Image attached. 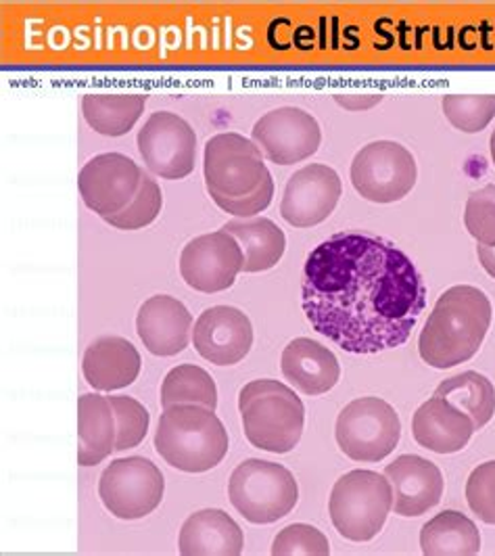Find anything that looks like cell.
Returning a JSON list of instances; mask_svg holds the SVG:
<instances>
[{
    "label": "cell",
    "instance_id": "obj_1",
    "mask_svg": "<svg viewBox=\"0 0 495 556\" xmlns=\"http://www.w3.org/2000/svg\"><path fill=\"white\" fill-rule=\"evenodd\" d=\"M302 302L312 329L343 352L379 354L408 341L427 306V287L393 243L339 232L307 255Z\"/></svg>",
    "mask_w": 495,
    "mask_h": 556
},
{
    "label": "cell",
    "instance_id": "obj_2",
    "mask_svg": "<svg viewBox=\"0 0 495 556\" xmlns=\"http://www.w3.org/2000/svg\"><path fill=\"white\" fill-rule=\"evenodd\" d=\"M492 316V302L479 287L447 289L418 337L420 358L440 370L470 361L485 341Z\"/></svg>",
    "mask_w": 495,
    "mask_h": 556
},
{
    "label": "cell",
    "instance_id": "obj_3",
    "mask_svg": "<svg viewBox=\"0 0 495 556\" xmlns=\"http://www.w3.org/2000/svg\"><path fill=\"white\" fill-rule=\"evenodd\" d=\"M155 450L178 471L205 473L224 460L228 433L212 408L178 404L162 413L155 431Z\"/></svg>",
    "mask_w": 495,
    "mask_h": 556
},
{
    "label": "cell",
    "instance_id": "obj_4",
    "mask_svg": "<svg viewBox=\"0 0 495 556\" xmlns=\"http://www.w3.org/2000/svg\"><path fill=\"white\" fill-rule=\"evenodd\" d=\"M239 410L249 444L287 454L300 444L305 425L302 397L280 381L257 379L239 393Z\"/></svg>",
    "mask_w": 495,
    "mask_h": 556
},
{
    "label": "cell",
    "instance_id": "obj_5",
    "mask_svg": "<svg viewBox=\"0 0 495 556\" xmlns=\"http://www.w3.org/2000/svg\"><path fill=\"white\" fill-rule=\"evenodd\" d=\"M393 510V488L385 475L350 471L337 479L330 494L329 513L334 529L352 542H370L385 528Z\"/></svg>",
    "mask_w": 495,
    "mask_h": 556
},
{
    "label": "cell",
    "instance_id": "obj_6",
    "mask_svg": "<svg viewBox=\"0 0 495 556\" xmlns=\"http://www.w3.org/2000/svg\"><path fill=\"white\" fill-rule=\"evenodd\" d=\"M228 496L249 523L270 526L297 506L300 485L287 467L249 458L230 475Z\"/></svg>",
    "mask_w": 495,
    "mask_h": 556
},
{
    "label": "cell",
    "instance_id": "obj_7",
    "mask_svg": "<svg viewBox=\"0 0 495 556\" xmlns=\"http://www.w3.org/2000/svg\"><path fill=\"white\" fill-rule=\"evenodd\" d=\"M337 444L356 463H381L397 447L402 420L395 408L375 395L350 402L337 418Z\"/></svg>",
    "mask_w": 495,
    "mask_h": 556
},
{
    "label": "cell",
    "instance_id": "obj_8",
    "mask_svg": "<svg viewBox=\"0 0 495 556\" xmlns=\"http://www.w3.org/2000/svg\"><path fill=\"white\" fill-rule=\"evenodd\" d=\"M203 172L212 199L251 195L272 176L264 164L262 149L237 132H221L207 140Z\"/></svg>",
    "mask_w": 495,
    "mask_h": 556
},
{
    "label": "cell",
    "instance_id": "obj_9",
    "mask_svg": "<svg viewBox=\"0 0 495 556\" xmlns=\"http://www.w3.org/2000/svg\"><path fill=\"white\" fill-rule=\"evenodd\" d=\"M418 167L412 153L395 140H377L361 147L352 162V185L372 203H395L416 185Z\"/></svg>",
    "mask_w": 495,
    "mask_h": 556
},
{
    "label": "cell",
    "instance_id": "obj_10",
    "mask_svg": "<svg viewBox=\"0 0 495 556\" xmlns=\"http://www.w3.org/2000/svg\"><path fill=\"white\" fill-rule=\"evenodd\" d=\"M162 471L142 456L113 460L101 475L99 496L113 517L135 521L151 515L164 501Z\"/></svg>",
    "mask_w": 495,
    "mask_h": 556
},
{
    "label": "cell",
    "instance_id": "obj_11",
    "mask_svg": "<svg viewBox=\"0 0 495 556\" xmlns=\"http://www.w3.org/2000/svg\"><path fill=\"white\" fill-rule=\"evenodd\" d=\"M137 144L144 166L165 180H182L194 169L196 137L176 113H153L140 128Z\"/></svg>",
    "mask_w": 495,
    "mask_h": 556
},
{
    "label": "cell",
    "instance_id": "obj_12",
    "mask_svg": "<svg viewBox=\"0 0 495 556\" xmlns=\"http://www.w3.org/2000/svg\"><path fill=\"white\" fill-rule=\"evenodd\" d=\"M243 250L226 230L194 237L180 253V275L201 293H220L243 273Z\"/></svg>",
    "mask_w": 495,
    "mask_h": 556
},
{
    "label": "cell",
    "instance_id": "obj_13",
    "mask_svg": "<svg viewBox=\"0 0 495 556\" xmlns=\"http://www.w3.org/2000/svg\"><path fill=\"white\" fill-rule=\"evenodd\" d=\"M251 137L276 166H293L318 151L322 130L312 113L300 108H278L255 122Z\"/></svg>",
    "mask_w": 495,
    "mask_h": 556
},
{
    "label": "cell",
    "instance_id": "obj_14",
    "mask_svg": "<svg viewBox=\"0 0 495 556\" xmlns=\"http://www.w3.org/2000/svg\"><path fill=\"white\" fill-rule=\"evenodd\" d=\"M142 169L122 153H103L92 157L78 176V189L90 212L110 218L126 210L137 197Z\"/></svg>",
    "mask_w": 495,
    "mask_h": 556
},
{
    "label": "cell",
    "instance_id": "obj_15",
    "mask_svg": "<svg viewBox=\"0 0 495 556\" xmlns=\"http://www.w3.org/2000/svg\"><path fill=\"white\" fill-rule=\"evenodd\" d=\"M343 193L339 174L325 164H312L295 172L280 201V216L295 226L309 228L325 223Z\"/></svg>",
    "mask_w": 495,
    "mask_h": 556
},
{
    "label": "cell",
    "instance_id": "obj_16",
    "mask_svg": "<svg viewBox=\"0 0 495 556\" xmlns=\"http://www.w3.org/2000/svg\"><path fill=\"white\" fill-rule=\"evenodd\" d=\"M193 345L201 358L216 366L239 364L253 345L248 314L232 306L207 307L194 323Z\"/></svg>",
    "mask_w": 495,
    "mask_h": 556
},
{
    "label": "cell",
    "instance_id": "obj_17",
    "mask_svg": "<svg viewBox=\"0 0 495 556\" xmlns=\"http://www.w3.org/2000/svg\"><path fill=\"white\" fill-rule=\"evenodd\" d=\"M385 477L393 488V510L399 517H420L437 506L443 496L440 467L422 456L404 454L386 465Z\"/></svg>",
    "mask_w": 495,
    "mask_h": 556
},
{
    "label": "cell",
    "instance_id": "obj_18",
    "mask_svg": "<svg viewBox=\"0 0 495 556\" xmlns=\"http://www.w3.org/2000/svg\"><path fill=\"white\" fill-rule=\"evenodd\" d=\"M193 316L182 302L169 295L149 298L137 316V333L153 356H176L189 348Z\"/></svg>",
    "mask_w": 495,
    "mask_h": 556
},
{
    "label": "cell",
    "instance_id": "obj_19",
    "mask_svg": "<svg viewBox=\"0 0 495 556\" xmlns=\"http://www.w3.org/2000/svg\"><path fill=\"white\" fill-rule=\"evenodd\" d=\"M474 431L472 418L440 395H433L414 413V440L435 454L465 450Z\"/></svg>",
    "mask_w": 495,
    "mask_h": 556
},
{
    "label": "cell",
    "instance_id": "obj_20",
    "mask_svg": "<svg viewBox=\"0 0 495 556\" xmlns=\"http://www.w3.org/2000/svg\"><path fill=\"white\" fill-rule=\"evenodd\" d=\"M140 364V354L128 339L105 334L84 352V379L92 390H124L137 381Z\"/></svg>",
    "mask_w": 495,
    "mask_h": 556
},
{
    "label": "cell",
    "instance_id": "obj_21",
    "mask_svg": "<svg viewBox=\"0 0 495 556\" xmlns=\"http://www.w3.org/2000/svg\"><path fill=\"white\" fill-rule=\"evenodd\" d=\"M280 368L284 379L305 395L327 393L341 377L337 356L327 345L307 337H297L284 348Z\"/></svg>",
    "mask_w": 495,
    "mask_h": 556
},
{
    "label": "cell",
    "instance_id": "obj_22",
    "mask_svg": "<svg viewBox=\"0 0 495 556\" xmlns=\"http://www.w3.org/2000/svg\"><path fill=\"white\" fill-rule=\"evenodd\" d=\"M243 531L220 508L193 513L180 529L178 546L185 556H237L243 553Z\"/></svg>",
    "mask_w": 495,
    "mask_h": 556
},
{
    "label": "cell",
    "instance_id": "obj_23",
    "mask_svg": "<svg viewBox=\"0 0 495 556\" xmlns=\"http://www.w3.org/2000/svg\"><path fill=\"white\" fill-rule=\"evenodd\" d=\"M78 465L97 467L115 452L117 422L110 397L84 393L78 400Z\"/></svg>",
    "mask_w": 495,
    "mask_h": 556
},
{
    "label": "cell",
    "instance_id": "obj_24",
    "mask_svg": "<svg viewBox=\"0 0 495 556\" xmlns=\"http://www.w3.org/2000/svg\"><path fill=\"white\" fill-rule=\"evenodd\" d=\"M228 235H232L243 250V273H266L275 268L287 250V237L268 218H241L224 224Z\"/></svg>",
    "mask_w": 495,
    "mask_h": 556
},
{
    "label": "cell",
    "instance_id": "obj_25",
    "mask_svg": "<svg viewBox=\"0 0 495 556\" xmlns=\"http://www.w3.org/2000/svg\"><path fill=\"white\" fill-rule=\"evenodd\" d=\"M420 548L427 556H472L481 553V533L467 515L445 510L420 531Z\"/></svg>",
    "mask_w": 495,
    "mask_h": 556
},
{
    "label": "cell",
    "instance_id": "obj_26",
    "mask_svg": "<svg viewBox=\"0 0 495 556\" xmlns=\"http://www.w3.org/2000/svg\"><path fill=\"white\" fill-rule=\"evenodd\" d=\"M144 105L147 94H84V119L99 135L124 137L135 128Z\"/></svg>",
    "mask_w": 495,
    "mask_h": 556
},
{
    "label": "cell",
    "instance_id": "obj_27",
    "mask_svg": "<svg viewBox=\"0 0 495 556\" xmlns=\"http://www.w3.org/2000/svg\"><path fill=\"white\" fill-rule=\"evenodd\" d=\"M435 395L449 400L472 418L474 429H483L495 415V390L492 381L474 370H467L452 379H445Z\"/></svg>",
    "mask_w": 495,
    "mask_h": 556
},
{
    "label": "cell",
    "instance_id": "obj_28",
    "mask_svg": "<svg viewBox=\"0 0 495 556\" xmlns=\"http://www.w3.org/2000/svg\"><path fill=\"white\" fill-rule=\"evenodd\" d=\"M178 404H196L216 410L218 406V388L214 377L194 364H180L165 375L162 383V406Z\"/></svg>",
    "mask_w": 495,
    "mask_h": 556
},
{
    "label": "cell",
    "instance_id": "obj_29",
    "mask_svg": "<svg viewBox=\"0 0 495 556\" xmlns=\"http://www.w3.org/2000/svg\"><path fill=\"white\" fill-rule=\"evenodd\" d=\"M441 105L449 124L467 135L485 130L495 117V94H447Z\"/></svg>",
    "mask_w": 495,
    "mask_h": 556
},
{
    "label": "cell",
    "instance_id": "obj_30",
    "mask_svg": "<svg viewBox=\"0 0 495 556\" xmlns=\"http://www.w3.org/2000/svg\"><path fill=\"white\" fill-rule=\"evenodd\" d=\"M162 205H164V195H162L157 180L151 174L142 172L140 189H138L137 197L132 199V203L126 210H122L119 214L105 218V223L111 224L113 228H119V230H138V228L149 226L160 216Z\"/></svg>",
    "mask_w": 495,
    "mask_h": 556
},
{
    "label": "cell",
    "instance_id": "obj_31",
    "mask_svg": "<svg viewBox=\"0 0 495 556\" xmlns=\"http://www.w3.org/2000/svg\"><path fill=\"white\" fill-rule=\"evenodd\" d=\"M111 406L117 422L115 452H124L142 444L149 431V410L130 395H110Z\"/></svg>",
    "mask_w": 495,
    "mask_h": 556
},
{
    "label": "cell",
    "instance_id": "obj_32",
    "mask_svg": "<svg viewBox=\"0 0 495 556\" xmlns=\"http://www.w3.org/2000/svg\"><path fill=\"white\" fill-rule=\"evenodd\" d=\"M275 556H329V538L314 526L295 523L282 529L272 544Z\"/></svg>",
    "mask_w": 495,
    "mask_h": 556
},
{
    "label": "cell",
    "instance_id": "obj_33",
    "mask_svg": "<svg viewBox=\"0 0 495 556\" xmlns=\"http://www.w3.org/2000/svg\"><path fill=\"white\" fill-rule=\"evenodd\" d=\"M465 224L479 245H495V185L468 197Z\"/></svg>",
    "mask_w": 495,
    "mask_h": 556
},
{
    "label": "cell",
    "instance_id": "obj_34",
    "mask_svg": "<svg viewBox=\"0 0 495 556\" xmlns=\"http://www.w3.org/2000/svg\"><path fill=\"white\" fill-rule=\"evenodd\" d=\"M470 510L487 526H495V460L479 465L467 481Z\"/></svg>",
    "mask_w": 495,
    "mask_h": 556
},
{
    "label": "cell",
    "instance_id": "obj_35",
    "mask_svg": "<svg viewBox=\"0 0 495 556\" xmlns=\"http://www.w3.org/2000/svg\"><path fill=\"white\" fill-rule=\"evenodd\" d=\"M272 197H275V180H272V176H270V178H266L264 185H262L255 193H251V195L241 197V199H224V197H216L214 201H216V205H218L220 210L232 214V216H237V218H251V216L264 212V210L270 205Z\"/></svg>",
    "mask_w": 495,
    "mask_h": 556
},
{
    "label": "cell",
    "instance_id": "obj_36",
    "mask_svg": "<svg viewBox=\"0 0 495 556\" xmlns=\"http://www.w3.org/2000/svg\"><path fill=\"white\" fill-rule=\"evenodd\" d=\"M334 101L350 112H366L383 101V94H334Z\"/></svg>",
    "mask_w": 495,
    "mask_h": 556
},
{
    "label": "cell",
    "instance_id": "obj_37",
    "mask_svg": "<svg viewBox=\"0 0 495 556\" xmlns=\"http://www.w3.org/2000/svg\"><path fill=\"white\" fill-rule=\"evenodd\" d=\"M477 255L485 273L495 278V245H477Z\"/></svg>",
    "mask_w": 495,
    "mask_h": 556
},
{
    "label": "cell",
    "instance_id": "obj_38",
    "mask_svg": "<svg viewBox=\"0 0 495 556\" xmlns=\"http://www.w3.org/2000/svg\"><path fill=\"white\" fill-rule=\"evenodd\" d=\"M492 160H494V166H495V130H494V135H492Z\"/></svg>",
    "mask_w": 495,
    "mask_h": 556
}]
</instances>
